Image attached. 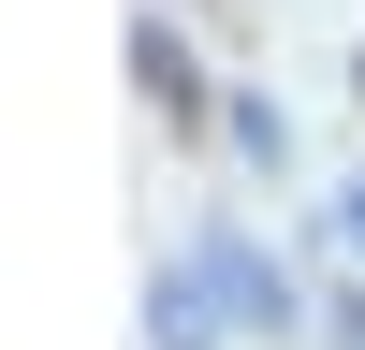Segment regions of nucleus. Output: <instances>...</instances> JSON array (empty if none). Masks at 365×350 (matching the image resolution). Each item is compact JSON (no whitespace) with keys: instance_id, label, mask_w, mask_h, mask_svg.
Listing matches in <instances>:
<instances>
[{"instance_id":"nucleus-2","label":"nucleus","mask_w":365,"mask_h":350,"mask_svg":"<svg viewBox=\"0 0 365 350\" xmlns=\"http://www.w3.org/2000/svg\"><path fill=\"white\" fill-rule=\"evenodd\" d=\"M132 73H146V88H161V102H175V117H190V44H175V29H161V15H132Z\"/></svg>"},{"instance_id":"nucleus-1","label":"nucleus","mask_w":365,"mask_h":350,"mask_svg":"<svg viewBox=\"0 0 365 350\" xmlns=\"http://www.w3.org/2000/svg\"><path fill=\"white\" fill-rule=\"evenodd\" d=\"M190 277H205V307H220V321H249V336H278V321H292V277H278L263 248H234V233H205V262H190Z\"/></svg>"}]
</instances>
